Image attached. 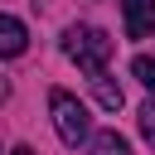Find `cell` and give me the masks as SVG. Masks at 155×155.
Masks as SVG:
<instances>
[{
  "label": "cell",
  "instance_id": "obj_1",
  "mask_svg": "<svg viewBox=\"0 0 155 155\" xmlns=\"http://www.w3.org/2000/svg\"><path fill=\"white\" fill-rule=\"evenodd\" d=\"M111 34L107 29H97V24H73L68 34H63V53L87 73V78H97V73H107V63H111Z\"/></svg>",
  "mask_w": 155,
  "mask_h": 155
},
{
  "label": "cell",
  "instance_id": "obj_2",
  "mask_svg": "<svg viewBox=\"0 0 155 155\" xmlns=\"http://www.w3.org/2000/svg\"><path fill=\"white\" fill-rule=\"evenodd\" d=\"M48 111H53V131H58V140H63V145H82V140H87L92 116H87V107H82L73 92L53 87V92H48Z\"/></svg>",
  "mask_w": 155,
  "mask_h": 155
},
{
  "label": "cell",
  "instance_id": "obj_3",
  "mask_svg": "<svg viewBox=\"0 0 155 155\" xmlns=\"http://www.w3.org/2000/svg\"><path fill=\"white\" fill-rule=\"evenodd\" d=\"M121 10H126V34L131 39H145L155 29V0H121Z\"/></svg>",
  "mask_w": 155,
  "mask_h": 155
},
{
  "label": "cell",
  "instance_id": "obj_4",
  "mask_svg": "<svg viewBox=\"0 0 155 155\" xmlns=\"http://www.w3.org/2000/svg\"><path fill=\"white\" fill-rule=\"evenodd\" d=\"M29 48V29L15 15H0V58H19Z\"/></svg>",
  "mask_w": 155,
  "mask_h": 155
},
{
  "label": "cell",
  "instance_id": "obj_5",
  "mask_svg": "<svg viewBox=\"0 0 155 155\" xmlns=\"http://www.w3.org/2000/svg\"><path fill=\"white\" fill-rule=\"evenodd\" d=\"M92 155H131V145H126V136H116V131H97V136H92Z\"/></svg>",
  "mask_w": 155,
  "mask_h": 155
},
{
  "label": "cell",
  "instance_id": "obj_6",
  "mask_svg": "<svg viewBox=\"0 0 155 155\" xmlns=\"http://www.w3.org/2000/svg\"><path fill=\"white\" fill-rule=\"evenodd\" d=\"M92 87H97V102H102L107 111H116V107H121V87H116L107 73H97V78H92Z\"/></svg>",
  "mask_w": 155,
  "mask_h": 155
},
{
  "label": "cell",
  "instance_id": "obj_7",
  "mask_svg": "<svg viewBox=\"0 0 155 155\" xmlns=\"http://www.w3.org/2000/svg\"><path fill=\"white\" fill-rule=\"evenodd\" d=\"M131 73H136V78H140V87L155 97V58H150V53H140V58L131 63Z\"/></svg>",
  "mask_w": 155,
  "mask_h": 155
},
{
  "label": "cell",
  "instance_id": "obj_8",
  "mask_svg": "<svg viewBox=\"0 0 155 155\" xmlns=\"http://www.w3.org/2000/svg\"><path fill=\"white\" fill-rule=\"evenodd\" d=\"M140 131L155 140V102H150V107H140Z\"/></svg>",
  "mask_w": 155,
  "mask_h": 155
},
{
  "label": "cell",
  "instance_id": "obj_9",
  "mask_svg": "<svg viewBox=\"0 0 155 155\" xmlns=\"http://www.w3.org/2000/svg\"><path fill=\"white\" fill-rule=\"evenodd\" d=\"M10 155H34V150H29V145H15V150H10Z\"/></svg>",
  "mask_w": 155,
  "mask_h": 155
},
{
  "label": "cell",
  "instance_id": "obj_10",
  "mask_svg": "<svg viewBox=\"0 0 155 155\" xmlns=\"http://www.w3.org/2000/svg\"><path fill=\"white\" fill-rule=\"evenodd\" d=\"M5 97H10V87H5V82H0V102H5Z\"/></svg>",
  "mask_w": 155,
  "mask_h": 155
}]
</instances>
